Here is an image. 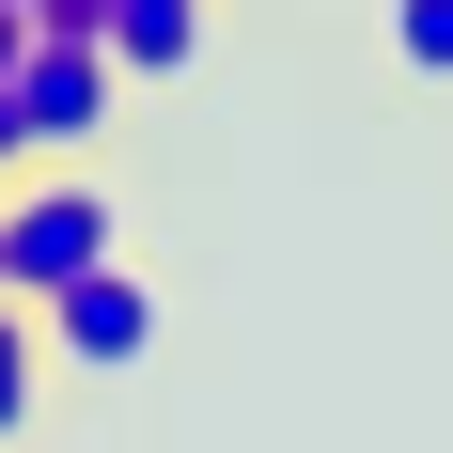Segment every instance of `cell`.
Listing matches in <instances>:
<instances>
[{
    "label": "cell",
    "instance_id": "5",
    "mask_svg": "<svg viewBox=\"0 0 453 453\" xmlns=\"http://www.w3.org/2000/svg\"><path fill=\"white\" fill-rule=\"evenodd\" d=\"M32 407H47V328L16 313V297H0V453L32 438Z\"/></svg>",
    "mask_w": 453,
    "mask_h": 453
},
{
    "label": "cell",
    "instance_id": "7",
    "mask_svg": "<svg viewBox=\"0 0 453 453\" xmlns=\"http://www.w3.org/2000/svg\"><path fill=\"white\" fill-rule=\"evenodd\" d=\"M0 16H32V32H94V0H0Z\"/></svg>",
    "mask_w": 453,
    "mask_h": 453
},
{
    "label": "cell",
    "instance_id": "8",
    "mask_svg": "<svg viewBox=\"0 0 453 453\" xmlns=\"http://www.w3.org/2000/svg\"><path fill=\"white\" fill-rule=\"evenodd\" d=\"M16 173H32V126H16V94H0V188H16Z\"/></svg>",
    "mask_w": 453,
    "mask_h": 453
},
{
    "label": "cell",
    "instance_id": "1",
    "mask_svg": "<svg viewBox=\"0 0 453 453\" xmlns=\"http://www.w3.org/2000/svg\"><path fill=\"white\" fill-rule=\"evenodd\" d=\"M94 266H126V203L94 173H16L0 188V297H16V313L79 297Z\"/></svg>",
    "mask_w": 453,
    "mask_h": 453
},
{
    "label": "cell",
    "instance_id": "9",
    "mask_svg": "<svg viewBox=\"0 0 453 453\" xmlns=\"http://www.w3.org/2000/svg\"><path fill=\"white\" fill-rule=\"evenodd\" d=\"M16 63H32V16H0V94H16Z\"/></svg>",
    "mask_w": 453,
    "mask_h": 453
},
{
    "label": "cell",
    "instance_id": "2",
    "mask_svg": "<svg viewBox=\"0 0 453 453\" xmlns=\"http://www.w3.org/2000/svg\"><path fill=\"white\" fill-rule=\"evenodd\" d=\"M110 110H126L110 47H94V32H32V63H16V126H32V173H79L94 141H110Z\"/></svg>",
    "mask_w": 453,
    "mask_h": 453
},
{
    "label": "cell",
    "instance_id": "6",
    "mask_svg": "<svg viewBox=\"0 0 453 453\" xmlns=\"http://www.w3.org/2000/svg\"><path fill=\"white\" fill-rule=\"evenodd\" d=\"M391 63H422V79H453V0H391Z\"/></svg>",
    "mask_w": 453,
    "mask_h": 453
},
{
    "label": "cell",
    "instance_id": "4",
    "mask_svg": "<svg viewBox=\"0 0 453 453\" xmlns=\"http://www.w3.org/2000/svg\"><path fill=\"white\" fill-rule=\"evenodd\" d=\"M94 47H110V79H188L203 63V0H94Z\"/></svg>",
    "mask_w": 453,
    "mask_h": 453
},
{
    "label": "cell",
    "instance_id": "3",
    "mask_svg": "<svg viewBox=\"0 0 453 453\" xmlns=\"http://www.w3.org/2000/svg\"><path fill=\"white\" fill-rule=\"evenodd\" d=\"M32 328H47V360H79V375H141L173 313H157V281H141V266H94L79 297H47Z\"/></svg>",
    "mask_w": 453,
    "mask_h": 453
}]
</instances>
